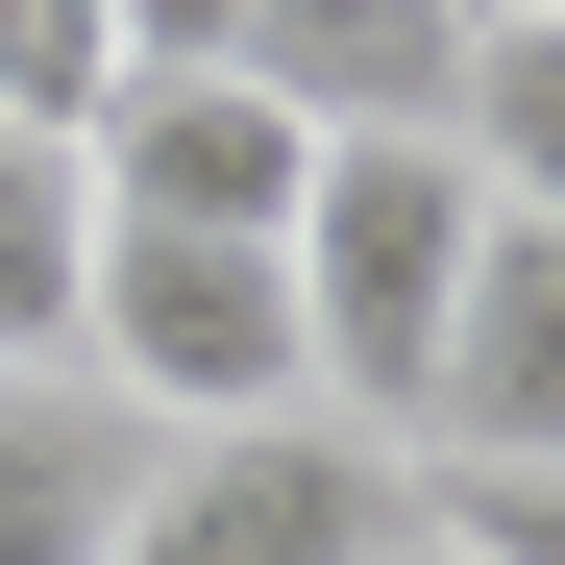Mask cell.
<instances>
[{
    "instance_id": "obj_1",
    "label": "cell",
    "mask_w": 565,
    "mask_h": 565,
    "mask_svg": "<svg viewBox=\"0 0 565 565\" xmlns=\"http://www.w3.org/2000/svg\"><path fill=\"white\" fill-rule=\"evenodd\" d=\"M467 246H492V198H467L443 148H320L296 172V394L344 443H418V369H443V296H467Z\"/></svg>"
},
{
    "instance_id": "obj_2",
    "label": "cell",
    "mask_w": 565,
    "mask_h": 565,
    "mask_svg": "<svg viewBox=\"0 0 565 565\" xmlns=\"http://www.w3.org/2000/svg\"><path fill=\"white\" fill-rule=\"evenodd\" d=\"M418 516V467L394 443H344V418H198V443H148V492L99 565H369Z\"/></svg>"
},
{
    "instance_id": "obj_3",
    "label": "cell",
    "mask_w": 565,
    "mask_h": 565,
    "mask_svg": "<svg viewBox=\"0 0 565 565\" xmlns=\"http://www.w3.org/2000/svg\"><path fill=\"white\" fill-rule=\"evenodd\" d=\"M394 467H418V492H467V467H565V222H492V246H467Z\"/></svg>"
},
{
    "instance_id": "obj_4",
    "label": "cell",
    "mask_w": 565,
    "mask_h": 565,
    "mask_svg": "<svg viewBox=\"0 0 565 565\" xmlns=\"http://www.w3.org/2000/svg\"><path fill=\"white\" fill-rule=\"evenodd\" d=\"M74 172H99V222H198V246H296V172H320V148L270 124L246 74H124Z\"/></svg>"
},
{
    "instance_id": "obj_5",
    "label": "cell",
    "mask_w": 565,
    "mask_h": 565,
    "mask_svg": "<svg viewBox=\"0 0 565 565\" xmlns=\"http://www.w3.org/2000/svg\"><path fill=\"white\" fill-rule=\"evenodd\" d=\"M246 99L296 124V148H443V99H467V25L443 0H246Z\"/></svg>"
},
{
    "instance_id": "obj_6",
    "label": "cell",
    "mask_w": 565,
    "mask_h": 565,
    "mask_svg": "<svg viewBox=\"0 0 565 565\" xmlns=\"http://www.w3.org/2000/svg\"><path fill=\"white\" fill-rule=\"evenodd\" d=\"M148 492V418L99 369H0V565H99Z\"/></svg>"
},
{
    "instance_id": "obj_7",
    "label": "cell",
    "mask_w": 565,
    "mask_h": 565,
    "mask_svg": "<svg viewBox=\"0 0 565 565\" xmlns=\"http://www.w3.org/2000/svg\"><path fill=\"white\" fill-rule=\"evenodd\" d=\"M74 296H99V172L0 124V369H74Z\"/></svg>"
},
{
    "instance_id": "obj_8",
    "label": "cell",
    "mask_w": 565,
    "mask_h": 565,
    "mask_svg": "<svg viewBox=\"0 0 565 565\" xmlns=\"http://www.w3.org/2000/svg\"><path fill=\"white\" fill-rule=\"evenodd\" d=\"M443 172L492 222H565V25H492L467 50V99H443Z\"/></svg>"
},
{
    "instance_id": "obj_9",
    "label": "cell",
    "mask_w": 565,
    "mask_h": 565,
    "mask_svg": "<svg viewBox=\"0 0 565 565\" xmlns=\"http://www.w3.org/2000/svg\"><path fill=\"white\" fill-rule=\"evenodd\" d=\"M99 99H124V25H99V0H0V124H25V148H99Z\"/></svg>"
},
{
    "instance_id": "obj_10",
    "label": "cell",
    "mask_w": 565,
    "mask_h": 565,
    "mask_svg": "<svg viewBox=\"0 0 565 565\" xmlns=\"http://www.w3.org/2000/svg\"><path fill=\"white\" fill-rule=\"evenodd\" d=\"M467 565H565V467H467V492H418Z\"/></svg>"
},
{
    "instance_id": "obj_11",
    "label": "cell",
    "mask_w": 565,
    "mask_h": 565,
    "mask_svg": "<svg viewBox=\"0 0 565 565\" xmlns=\"http://www.w3.org/2000/svg\"><path fill=\"white\" fill-rule=\"evenodd\" d=\"M99 25H124V74H222V50H246V0H99Z\"/></svg>"
},
{
    "instance_id": "obj_12",
    "label": "cell",
    "mask_w": 565,
    "mask_h": 565,
    "mask_svg": "<svg viewBox=\"0 0 565 565\" xmlns=\"http://www.w3.org/2000/svg\"><path fill=\"white\" fill-rule=\"evenodd\" d=\"M369 565H467V541H443V516H394V541H369Z\"/></svg>"
}]
</instances>
